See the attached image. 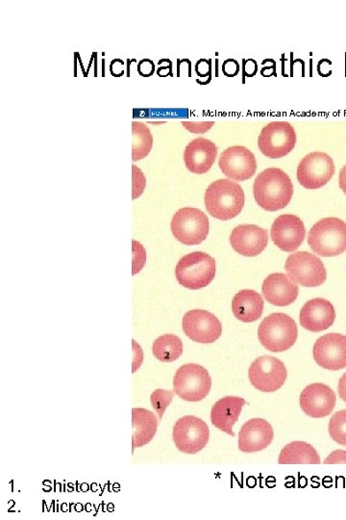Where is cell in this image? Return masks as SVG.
I'll use <instances>...</instances> for the list:
<instances>
[{
  "instance_id": "6da1fadb",
  "label": "cell",
  "mask_w": 346,
  "mask_h": 520,
  "mask_svg": "<svg viewBox=\"0 0 346 520\" xmlns=\"http://www.w3.org/2000/svg\"><path fill=\"white\" fill-rule=\"evenodd\" d=\"M253 194L256 203L266 212H278L291 203L294 184L281 169L269 168L257 176Z\"/></svg>"
},
{
  "instance_id": "7a4b0ae2",
  "label": "cell",
  "mask_w": 346,
  "mask_h": 520,
  "mask_svg": "<svg viewBox=\"0 0 346 520\" xmlns=\"http://www.w3.org/2000/svg\"><path fill=\"white\" fill-rule=\"evenodd\" d=\"M208 213L221 221L237 217L244 206V192L239 183L219 180L208 187L205 193Z\"/></svg>"
},
{
  "instance_id": "3957f363",
  "label": "cell",
  "mask_w": 346,
  "mask_h": 520,
  "mask_svg": "<svg viewBox=\"0 0 346 520\" xmlns=\"http://www.w3.org/2000/svg\"><path fill=\"white\" fill-rule=\"evenodd\" d=\"M308 244L318 256H339L346 251V224L339 218L320 220L310 229Z\"/></svg>"
},
{
  "instance_id": "277c9868",
  "label": "cell",
  "mask_w": 346,
  "mask_h": 520,
  "mask_svg": "<svg viewBox=\"0 0 346 520\" xmlns=\"http://www.w3.org/2000/svg\"><path fill=\"white\" fill-rule=\"evenodd\" d=\"M216 272V260L201 252L187 254L178 262L175 268L178 283L192 291L208 286L215 279Z\"/></svg>"
},
{
  "instance_id": "5b68a950",
  "label": "cell",
  "mask_w": 346,
  "mask_h": 520,
  "mask_svg": "<svg viewBox=\"0 0 346 520\" xmlns=\"http://www.w3.org/2000/svg\"><path fill=\"white\" fill-rule=\"evenodd\" d=\"M298 336L295 320L284 314H273L265 317L258 329L261 345L273 353L291 349Z\"/></svg>"
},
{
  "instance_id": "8992f818",
  "label": "cell",
  "mask_w": 346,
  "mask_h": 520,
  "mask_svg": "<svg viewBox=\"0 0 346 520\" xmlns=\"http://www.w3.org/2000/svg\"><path fill=\"white\" fill-rule=\"evenodd\" d=\"M174 392L187 402L205 400L211 389V379L201 365L188 363L177 370L173 378Z\"/></svg>"
},
{
  "instance_id": "52a82bcc",
  "label": "cell",
  "mask_w": 346,
  "mask_h": 520,
  "mask_svg": "<svg viewBox=\"0 0 346 520\" xmlns=\"http://www.w3.org/2000/svg\"><path fill=\"white\" fill-rule=\"evenodd\" d=\"M174 237L184 245H199L208 237L209 220L200 209L185 207L178 210L172 221Z\"/></svg>"
},
{
  "instance_id": "ba28073f",
  "label": "cell",
  "mask_w": 346,
  "mask_h": 520,
  "mask_svg": "<svg viewBox=\"0 0 346 520\" xmlns=\"http://www.w3.org/2000/svg\"><path fill=\"white\" fill-rule=\"evenodd\" d=\"M285 269L288 278L304 287L325 283L327 272L323 262L311 252H297L287 259Z\"/></svg>"
},
{
  "instance_id": "9c48e42d",
  "label": "cell",
  "mask_w": 346,
  "mask_h": 520,
  "mask_svg": "<svg viewBox=\"0 0 346 520\" xmlns=\"http://www.w3.org/2000/svg\"><path fill=\"white\" fill-rule=\"evenodd\" d=\"M296 144L294 127L288 121H273L265 126L258 139V147L266 158L282 159L291 152Z\"/></svg>"
},
{
  "instance_id": "30bf717a",
  "label": "cell",
  "mask_w": 346,
  "mask_h": 520,
  "mask_svg": "<svg viewBox=\"0 0 346 520\" xmlns=\"http://www.w3.org/2000/svg\"><path fill=\"white\" fill-rule=\"evenodd\" d=\"M173 438L178 450L195 455L208 445L209 428L203 419L187 415L177 420Z\"/></svg>"
},
{
  "instance_id": "8fae6325",
  "label": "cell",
  "mask_w": 346,
  "mask_h": 520,
  "mask_svg": "<svg viewBox=\"0 0 346 520\" xmlns=\"http://www.w3.org/2000/svg\"><path fill=\"white\" fill-rule=\"evenodd\" d=\"M336 172L333 159L326 152H311L300 161L297 181L306 190H319L326 186Z\"/></svg>"
},
{
  "instance_id": "7c38bea8",
  "label": "cell",
  "mask_w": 346,
  "mask_h": 520,
  "mask_svg": "<svg viewBox=\"0 0 346 520\" xmlns=\"http://www.w3.org/2000/svg\"><path fill=\"white\" fill-rule=\"evenodd\" d=\"M288 377L285 364L277 358L264 356L252 362L249 378L256 390L274 392L281 390Z\"/></svg>"
},
{
  "instance_id": "4fadbf2b",
  "label": "cell",
  "mask_w": 346,
  "mask_h": 520,
  "mask_svg": "<svg viewBox=\"0 0 346 520\" xmlns=\"http://www.w3.org/2000/svg\"><path fill=\"white\" fill-rule=\"evenodd\" d=\"M185 335L195 342L210 345L217 341L222 334L219 320L204 309H194L183 317Z\"/></svg>"
},
{
  "instance_id": "5bb4252c",
  "label": "cell",
  "mask_w": 346,
  "mask_h": 520,
  "mask_svg": "<svg viewBox=\"0 0 346 520\" xmlns=\"http://www.w3.org/2000/svg\"><path fill=\"white\" fill-rule=\"evenodd\" d=\"M219 166L227 178L244 182L250 180L257 170V162L253 152L242 146L227 149L220 154Z\"/></svg>"
},
{
  "instance_id": "9a60e30c",
  "label": "cell",
  "mask_w": 346,
  "mask_h": 520,
  "mask_svg": "<svg viewBox=\"0 0 346 520\" xmlns=\"http://www.w3.org/2000/svg\"><path fill=\"white\" fill-rule=\"evenodd\" d=\"M314 359L320 368L338 371L346 368V337L328 334L319 338L314 345Z\"/></svg>"
},
{
  "instance_id": "2e32d148",
  "label": "cell",
  "mask_w": 346,
  "mask_h": 520,
  "mask_svg": "<svg viewBox=\"0 0 346 520\" xmlns=\"http://www.w3.org/2000/svg\"><path fill=\"white\" fill-rule=\"evenodd\" d=\"M306 229L303 220L293 214L279 216L272 227L274 244L287 252L296 251L303 244Z\"/></svg>"
},
{
  "instance_id": "e0dca14e",
  "label": "cell",
  "mask_w": 346,
  "mask_h": 520,
  "mask_svg": "<svg viewBox=\"0 0 346 520\" xmlns=\"http://www.w3.org/2000/svg\"><path fill=\"white\" fill-rule=\"evenodd\" d=\"M337 396L330 386L325 384H311L300 394V407L312 418L328 416L336 406Z\"/></svg>"
},
{
  "instance_id": "ac0fdd59",
  "label": "cell",
  "mask_w": 346,
  "mask_h": 520,
  "mask_svg": "<svg viewBox=\"0 0 346 520\" xmlns=\"http://www.w3.org/2000/svg\"><path fill=\"white\" fill-rule=\"evenodd\" d=\"M231 246L243 257L254 258L265 251L269 243L267 230L255 225H241L233 229Z\"/></svg>"
},
{
  "instance_id": "d6986e66",
  "label": "cell",
  "mask_w": 346,
  "mask_h": 520,
  "mask_svg": "<svg viewBox=\"0 0 346 520\" xmlns=\"http://www.w3.org/2000/svg\"><path fill=\"white\" fill-rule=\"evenodd\" d=\"M336 319L333 305L326 299L317 298L307 302L300 311V325L311 333L328 330Z\"/></svg>"
},
{
  "instance_id": "ffe728a7",
  "label": "cell",
  "mask_w": 346,
  "mask_h": 520,
  "mask_svg": "<svg viewBox=\"0 0 346 520\" xmlns=\"http://www.w3.org/2000/svg\"><path fill=\"white\" fill-rule=\"evenodd\" d=\"M272 425L262 418H253L244 423L239 433V449L255 453L269 447L273 440Z\"/></svg>"
},
{
  "instance_id": "44dd1931",
  "label": "cell",
  "mask_w": 346,
  "mask_h": 520,
  "mask_svg": "<svg viewBox=\"0 0 346 520\" xmlns=\"http://www.w3.org/2000/svg\"><path fill=\"white\" fill-rule=\"evenodd\" d=\"M217 156L216 144L200 137L188 143L184 151V161L189 172L203 175L210 171Z\"/></svg>"
},
{
  "instance_id": "7402d4cb",
  "label": "cell",
  "mask_w": 346,
  "mask_h": 520,
  "mask_svg": "<svg viewBox=\"0 0 346 520\" xmlns=\"http://www.w3.org/2000/svg\"><path fill=\"white\" fill-rule=\"evenodd\" d=\"M263 295L267 302L276 307H288L296 302L299 289L297 284L281 273L272 274L265 280Z\"/></svg>"
},
{
  "instance_id": "603a6c76",
  "label": "cell",
  "mask_w": 346,
  "mask_h": 520,
  "mask_svg": "<svg viewBox=\"0 0 346 520\" xmlns=\"http://www.w3.org/2000/svg\"><path fill=\"white\" fill-rule=\"evenodd\" d=\"M245 403L243 398L237 396L222 398L211 407V424L231 437H235L232 428L238 422Z\"/></svg>"
},
{
  "instance_id": "cb8c5ba5",
  "label": "cell",
  "mask_w": 346,
  "mask_h": 520,
  "mask_svg": "<svg viewBox=\"0 0 346 520\" xmlns=\"http://www.w3.org/2000/svg\"><path fill=\"white\" fill-rule=\"evenodd\" d=\"M132 451L150 444L158 433V419L146 408L132 409Z\"/></svg>"
},
{
  "instance_id": "d4e9b609",
  "label": "cell",
  "mask_w": 346,
  "mask_h": 520,
  "mask_svg": "<svg viewBox=\"0 0 346 520\" xmlns=\"http://www.w3.org/2000/svg\"><path fill=\"white\" fill-rule=\"evenodd\" d=\"M232 312L243 323L259 320L264 313V299L253 291H242L234 297Z\"/></svg>"
},
{
  "instance_id": "484cf974",
  "label": "cell",
  "mask_w": 346,
  "mask_h": 520,
  "mask_svg": "<svg viewBox=\"0 0 346 520\" xmlns=\"http://www.w3.org/2000/svg\"><path fill=\"white\" fill-rule=\"evenodd\" d=\"M279 464H319L317 450L304 441H294L286 446L278 459Z\"/></svg>"
},
{
  "instance_id": "4316f807",
  "label": "cell",
  "mask_w": 346,
  "mask_h": 520,
  "mask_svg": "<svg viewBox=\"0 0 346 520\" xmlns=\"http://www.w3.org/2000/svg\"><path fill=\"white\" fill-rule=\"evenodd\" d=\"M153 355L163 362H173L183 353V342L174 335H164L153 343Z\"/></svg>"
},
{
  "instance_id": "83f0119b",
  "label": "cell",
  "mask_w": 346,
  "mask_h": 520,
  "mask_svg": "<svg viewBox=\"0 0 346 520\" xmlns=\"http://www.w3.org/2000/svg\"><path fill=\"white\" fill-rule=\"evenodd\" d=\"M132 159L139 161L147 158L153 146V136L150 129L141 121L132 123Z\"/></svg>"
},
{
  "instance_id": "f1b7e54d",
  "label": "cell",
  "mask_w": 346,
  "mask_h": 520,
  "mask_svg": "<svg viewBox=\"0 0 346 520\" xmlns=\"http://www.w3.org/2000/svg\"><path fill=\"white\" fill-rule=\"evenodd\" d=\"M328 429L332 439L340 446H346V409L332 416Z\"/></svg>"
},
{
  "instance_id": "f546056e",
  "label": "cell",
  "mask_w": 346,
  "mask_h": 520,
  "mask_svg": "<svg viewBox=\"0 0 346 520\" xmlns=\"http://www.w3.org/2000/svg\"><path fill=\"white\" fill-rule=\"evenodd\" d=\"M174 391L156 390L150 396V401L155 412L158 413L159 422H161L165 411L169 407L174 397Z\"/></svg>"
},
{
  "instance_id": "4dcf8cb0",
  "label": "cell",
  "mask_w": 346,
  "mask_h": 520,
  "mask_svg": "<svg viewBox=\"0 0 346 520\" xmlns=\"http://www.w3.org/2000/svg\"><path fill=\"white\" fill-rule=\"evenodd\" d=\"M133 200H136L138 197H140L143 190L144 187H146V178H144L143 174L142 171L136 167L135 165L133 166Z\"/></svg>"
},
{
  "instance_id": "1f68e13d",
  "label": "cell",
  "mask_w": 346,
  "mask_h": 520,
  "mask_svg": "<svg viewBox=\"0 0 346 520\" xmlns=\"http://www.w3.org/2000/svg\"><path fill=\"white\" fill-rule=\"evenodd\" d=\"M182 125L193 134H204L215 125V121H182Z\"/></svg>"
},
{
  "instance_id": "d6a6232c",
  "label": "cell",
  "mask_w": 346,
  "mask_h": 520,
  "mask_svg": "<svg viewBox=\"0 0 346 520\" xmlns=\"http://www.w3.org/2000/svg\"><path fill=\"white\" fill-rule=\"evenodd\" d=\"M155 65L150 59H142L138 64V73L143 77H150L154 74Z\"/></svg>"
},
{
  "instance_id": "836d02e7",
  "label": "cell",
  "mask_w": 346,
  "mask_h": 520,
  "mask_svg": "<svg viewBox=\"0 0 346 520\" xmlns=\"http://www.w3.org/2000/svg\"><path fill=\"white\" fill-rule=\"evenodd\" d=\"M326 464H346V451L336 450L330 454L325 461Z\"/></svg>"
},
{
  "instance_id": "e575fe53",
  "label": "cell",
  "mask_w": 346,
  "mask_h": 520,
  "mask_svg": "<svg viewBox=\"0 0 346 520\" xmlns=\"http://www.w3.org/2000/svg\"><path fill=\"white\" fill-rule=\"evenodd\" d=\"M110 73L115 77H119L125 74V63L119 59H115L110 64Z\"/></svg>"
},
{
  "instance_id": "d590c367",
  "label": "cell",
  "mask_w": 346,
  "mask_h": 520,
  "mask_svg": "<svg viewBox=\"0 0 346 520\" xmlns=\"http://www.w3.org/2000/svg\"><path fill=\"white\" fill-rule=\"evenodd\" d=\"M338 391L341 400L346 404V373H344L340 379Z\"/></svg>"
},
{
  "instance_id": "8d00e7d4",
  "label": "cell",
  "mask_w": 346,
  "mask_h": 520,
  "mask_svg": "<svg viewBox=\"0 0 346 520\" xmlns=\"http://www.w3.org/2000/svg\"><path fill=\"white\" fill-rule=\"evenodd\" d=\"M339 183L341 190L346 195V165L340 173Z\"/></svg>"
}]
</instances>
